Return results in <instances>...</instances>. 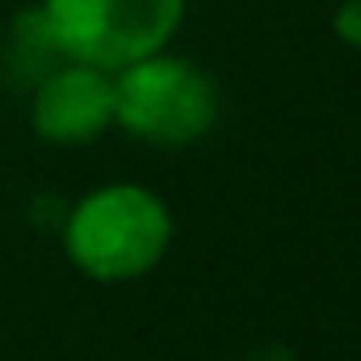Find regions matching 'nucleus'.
Masks as SVG:
<instances>
[{
    "label": "nucleus",
    "mask_w": 361,
    "mask_h": 361,
    "mask_svg": "<svg viewBox=\"0 0 361 361\" xmlns=\"http://www.w3.org/2000/svg\"><path fill=\"white\" fill-rule=\"evenodd\" d=\"M173 244V214L160 193L114 180L68 210L63 252L92 281H135L152 273Z\"/></svg>",
    "instance_id": "f257e3e1"
},
{
    "label": "nucleus",
    "mask_w": 361,
    "mask_h": 361,
    "mask_svg": "<svg viewBox=\"0 0 361 361\" xmlns=\"http://www.w3.org/2000/svg\"><path fill=\"white\" fill-rule=\"evenodd\" d=\"M219 114V85L193 59L156 51L114 72V122L152 147H189L206 139Z\"/></svg>",
    "instance_id": "f03ea898"
},
{
    "label": "nucleus",
    "mask_w": 361,
    "mask_h": 361,
    "mask_svg": "<svg viewBox=\"0 0 361 361\" xmlns=\"http://www.w3.org/2000/svg\"><path fill=\"white\" fill-rule=\"evenodd\" d=\"M38 13L63 59L118 72L169 51L185 21V0H42Z\"/></svg>",
    "instance_id": "7ed1b4c3"
},
{
    "label": "nucleus",
    "mask_w": 361,
    "mask_h": 361,
    "mask_svg": "<svg viewBox=\"0 0 361 361\" xmlns=\"http://www.w3.org/2000/svg\"><path fill=\"white\" fill-rule=\"evenodd\" d=\"M114 126V72L59 59L38 76L30 97V130L51 147H80Z\"/></svg>",
    "instance_id": "20e7f679"
},
{
    "label": "nucleus",
    "mask_w": 361,
    "mask_h": 361,
    "mask_svg": "<svg viewBox=\"0 0 361 361\" xmlns=\"http://www.w3.org/2000/svg\"><path fill=\"white\" fill-rule=\"evenodd\" d=\"M332 34H336L345 47L361 51V0H341V4H336V13H332Z\"/></svg>",
    "instance_id": "39448f33"
},
{
    "label": "nucleus",
    "mask_w": 361,
    "mask_h": 361,
    "mask_svg": "<svg viewBox=\"0 0 361 361\" xmlns=\"http://www.w3.org/2000/svg\"><path fill=\"white\" fill-rule=\"evenodd\" d=\"M252 361H294V357H290V349H281V345H265Z\"/></svg>",
    "instance_id": "423d86ee"
}]
</instances>
